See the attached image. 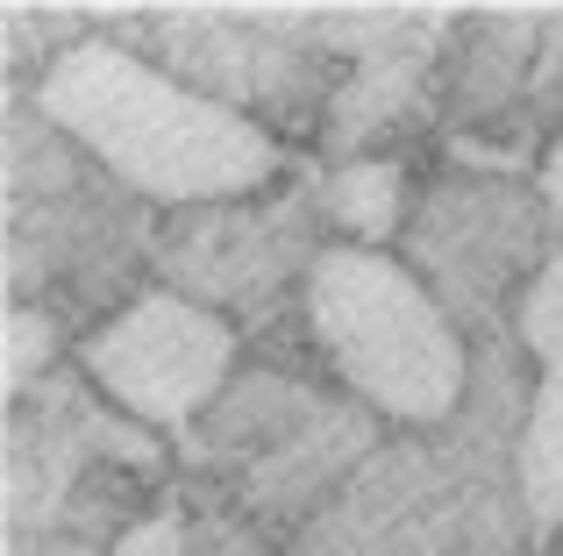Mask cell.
<instances>
[{"mask_svg": "<svg viewBox=\"0 0 563 556\" xmlns=\"http://www.w3.org/2000/svg\"><path fill=\"white\" fill-rule=\"evenodd\" d=\"M36 114L129 200H151L172 214L250 200L286 165L278 136L257 114L108 36H86L43 65Z\"/></svg>", "mask_w": 563, "mask_h": 556, "instance_id": "cell-1", "label": "cell"}, {"mask_svg": "<svg viewBox=\"0 0 563 556\" xmlns=\"http://www.w3.org/2000/svg\"><path fill=\"white\" fill-rule=\"evenodd\" d=\"M300 314L329 371L357 392L372 414L407 429H442L471 392L464 321L442 307L407 257L329 243L300 278Z\"/></svg>", "mask_w": 563, "mask_h": 556, "instance_id": "cell-2", "label": "cell"}, {"mask_svg": "<svg viewBox=\"0 0 563 556\" xmlns=\"http://www.w3.org/2000/svg\"><path fill=\"white\" fill-rule=\"evenodd\" d=\"M79 371L143 429H192L235 378V329L214 307L151 286L86 329Z\"/></svg>", "mask_w": 563, "mask_h": 556, "instance_id": "cell-3", "label": "cell"}, {"mask_svg": "<svg viewBox=\"0 0 563 556\" xmlns=\"http://www.w3.org/2000/svg\"><path fill=\"white\" fill-rule=\"evenodd\" d=\"M550 200L514 179H471L450 171L421 193L407 222V265L442 292L450 314H493L499 300H521L528 278L550 265Z\"/></svg>", "mask_w": 563, "mask_h": 556, "instance_id": "cell-4", "label": "cell"}, {"mask_svg": "<svg viewBox=\"0 0 563 556\" xmlns=\"http://www.w3.org/2000/svg\"><path fill=\"white\" fill-rule=\"evenodd\" d=\"M300 229V208H243V200H229V208H192L172 222L165 236V278L172 292H186V300L200 307H229V300H250V292H272L286 271H314V257L329 251V243H300L292 236Z\"/></svg>", "mask_w": 563, "mask_h": 556, "instance_id": "cell-5", "label": "cell"}, {"mask_svg": "<svg viewBox=\"0 0 563 556\" xmlns=\"http://www.w3.org/2000/svg\"><path fill=\"white\" fill-rule=\"evenodd\" d=\"M314 214L335 222L343 243H357V251H385V243L407 236V222H413L407 171H399L393 157H350V165H335L329 179H321Z\"/></svg>", "mask_w": 563, "mask_h": 556, "instance_id": "cell-6", "label": "cell"}, {"mask_svg": "<svg viewBox=\"0 0 563 556\" xmlns=\"http://www.w3.org/2000/svg\"><path fill=\"white\" fill-rule=\"evenodd\" d=\"M514 486L542 535L563 529V364L536 378L521 407V443H514Z\"/></svg>", "mask_w": 563, "mask_h": 556, "instance_id": "cell-7", "label": "cell"}, {"mask_svg": "<svg viewBox=\"0 0 563 556\" xmlns=\"http://www.w3.org/2000/svg\"><path fill=\"white\" fill-rule=\"evenodd\" d=\"M514 329H521V349L542 364V371L563 364V251L528 278V292L514 300Z\"/></svg>", "mask_w": 563, "mask_h": 556, "instance_id": "cell-8", "label": "cell"}, {"mask_svg": "<svg viewBox=\"0 0 563 556\" xmlns=\"http://www.w3.org/2000/svg\"><path fill=\"white\" fill-rule=\"evenodd\" d=\"M57 357V314L29 300H8V400H22L29 378H43Z\"/></svg>", "mask_w": 563, "mask_h": 556, "instance_id": "cell-9", "label": "cell"}, {"mask_svg": "<svg viewBox=\"0 0 563 556\" xmlns=\"http://www.w3.org/2000/svg\"><path fill=\"white\" fill-rule=\"evenodd\" d=\"M122 556H186V543H179V529H172V521H151V529H136L122 543Z\"/></svg>", "mask_w": 563, "mask_h": 556, "instance_id": "cell-10", "label": "cell"}, {"mask_svg": "<svg viewBox=\"0 0 563 556\" xmlns=\"http://www.w3.org/2000/svg\"><path fill=\"white\" fill-rule=\"evenodd\" d=\"M542 200H550V214L563 222V129L550 136V157H542V186H536Z\"/></svg>", "mask_w": 563, "mask_h": 556, "instance_id": "cell-11", "label": "cell"}]
</instances>
